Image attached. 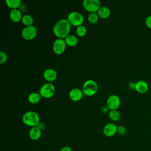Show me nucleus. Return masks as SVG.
<instances>
[{
    "mask_svg": "<svg viewBox=\"0 0 151 151\" xmlns=\"http://www.w3.org/2000/svg\"><path fill=\"white\" fill-rule=\"evenodd\" d=\"M22 16L23 15H22L21 11L18 9H12L9 12V18L13 22H15L21 21Z\"/></svg>",
    "mask_w": 151,
    "mask_h": 151,
    "instance_id": "2eb2a0df",
    "label": "nucleus"
},
{
    "mask_svg": "<svg viewBox=\"0 0 151 151\" xmlns=\"http://www.w3.org/2000/svg\"><path fill=\"white\" fill-rule=\"evenodd\" d=\"M98 90V85L93 80H86L83 85V92L86 96H92L94 95Z\"/></svg>",
    "mask_w": 151,
    "mask_h": 151,
    "instance_id": "7ed1b4c3",
    "label": "nucleus"
},
{
    "mask_svg": "<svg viewBox=\"0 0 151 151\" xmlns=\"http://www.w3.org/2000/svg\"><path fill=\"white\" fill-rule=\"evenodd\" d=\"M24 124L29 127L38 126L40 123V118L38 113L34 111H28L22 117Z\"/></svg>",
    "mask_w": 151,
    "mask_h": 151,
    "instance_id": "f03ea898",
    "label": "nucleus"
},
{
    "mask_svg": "<svg viewBox=\"0 0 151 151\" xmlns=\"http://www.w3.org/2000/svg\"><path fill=\"white\" fill-rule=\"evenodd\" d=\"M82 4L83 8L90 13L97 12L101 7L99 0H83Z\"/></svg>",
    "mask_w": 151,
    "mask_h": 151,
    "instance_id": "423d86ee",
    "label": "nucleus"
},
{
    "mask_svg": "<svg viewBox=\"0 0 151 151\" xmlns=\"http://www.w3.org/2000/svg\"><path fill=\"white\" fill-rule=\"evenodd\" d=\"M55 88L51 83H44L39 90V93L41 97L44 98H50L52 97L55 93Z\"/></svg>",
    "mask_w": 151,
    "mask_h": 151,
    "instance_id": "39448f33",
    "label": "nucleus"
},
{
    "mask_svg": "<svg viewBox=\"0 0 151 151\" xmlns=\"http://www.w3.org/2000/svg\"><path fill=\"white\" fill-rule=\"evenodd\" d=\"M99 17L97 12H91L88 14L87 19L90 23L94 24H96L99 20Z\"/></svg>",
    "mask_w": 151,
    "mask_h": 151,
    "instance_id": "5701e85b",
    "label": "nucleus"
},
{
    "mask_svg": "<svg viewBox=\"0 0 151 151\" xmlns=\"http://www.w3.org/2000/svg\"><path fill=\"white\" fill-rule=\"evenodd\" d=\"M60 151H73L72 149L68 146H65L63 147H61L60 150Z\"/></svg>",
    "mask_w": 151,
    "mask_h": 151,
    "instance_id": "cd10ccee",
    "label": "nucleus"
},
{
    "mask_svg": "<svg viewBox=\"0 0 151 151\" xmlns=\"http://www.w3.org/2000/svg\"><path fill=\"white\" fill-rule=\"evenodd\" d=\"M41 98V96L38 92H32L28 95V100L29 103L32 104H36L38 103Z\"/></svg>",
    "mask_w": 151,
    "mask_h": 151,
    "instance_id": "a211bd4d",
    "label": "nucleus"
},
{
    "mask_svg": "<svg viewBox=\"0 0 151 151\" xmlns=\"http://www.w3.org/2000/svg\"><path fill=\"white\" fill-rule=\"evenodd\" d=\"M66 48V43L64 39L57 38L53 42L52 50L55 54H61Z\"/></svg>",
    "mask_w": 151,
    "mask_h": 151,
    "instance_id": "1a4fd4ad",
    "label": "nucleus"
},
{
    "mask_svg": "<svg viewBox=\"0 0 151 151\" xmlns=\"http://www.w3.org/2000/svg\"><path fill=\"white\" fill-rule=\"evenodd\" d=\"M71 24L67 19L62 18L57 21L54 25L52 31L58 38L64 39L70 32Z\"/></svg>",
    "mask_w": 151,
    "mask_h": 151,
    "instance_id": "f257e3e1",
    "label": "nucleus"
},
{
    "mask_svg": "<svg viewBox=\"0 0 151 151\" xmlns=\"http://www.w3.org/2000/svg\"><path fill=\"white\" fill-rule=\"evenodd\" d=\"M5 3L8 7L12 9H18L21 4V0H6Z\"/></svg>",
    "mask_w": 151,
    "mask_h": 151,
    "instance_id": "412c9836",
    "label": "nucleus"
},
{
    "mask_svg": "<svg viewBox=\"0 0 151 151\" xmlns=\"http://www.w3.org/2000/svg\"><path fill=\"white\" fill-rule=\"evenodd\" d=\"M76 32L79 37H84L86 35V34L87 32V30L86 27L84 25H81L80 26L77 27Z\"/></svg>",
    "mask_w": 151,
    "mask_h": 151,
    "instance_id": "4be33fe9",
    "label": "nucleus"
},
{
    "mask_svg": "<svg viewBox=\"0 0 151 151\" xmlns=\"http://www.w3.org/2000/svg\"><path fill=\"white\" fill-rule=\"evenodd\" d=\"M7 60V54L4 52L1 51L0 52V64L4 63Z\"/></svg>",
    "mask_w": 151,
    "mask_h": 151,
    "instance_id": "393cba45",
    "label": "nucleus"
},
{
    "mask_svg": "<svg viewBox=\"0 0 151 151\" xmlns=\"http://www.w3.org/2000/svg\"><path fill=\"white\" fill-rule=\"evenodd\" d=\"M149 89V85L146 81L143 80L137 81L136 83L135 90L140 94H144Z\"/></svg>",
    "mask_w": 151,
    "mask_h": 151,
    "instance_id": "ddd939ff",
    "label": "nucleus"
},
{
    "mask_svg": "<svg viewBox=\"0 0 151 151\" xmlns=\"http://www.w3.org/2000/svg\"><path fill=\"white\" fill-rule=\"evenodd\" d=\"M57 77V71L52 68H47L43 72L44 78L47 81H48L49 83L55 80Z\"/></svg>",
    "mask_w": 151,
    "mask_h": 151,
    "instance_id": "9b49d317",
    "label": "nucleus"
},
{
    "mask_svg": "<svg viewBox=\"0 0 151 151\" xmlns=\"http://www.w3.org/2000/svg\"><path fill=\"white\" fill-rule=\"evenodd\" d=\"M145 24H146V27L147 28H149V29H151V15L147 16L145 18Z\"/></svg>",
    "mask_w": 151,
    "mask_h": 151,
    "instance_id": "a878e982",
    "label": "nucleus"
},
{
    "mask_svg": "<svg viewBox=\"0 0 151 151\" xmlns=\"http://www.w3.org/2000/svg\"><path fill=\"white\" fill-rule=\"evenodd\" d=\"M106 105L110 110H117L120 105V99L116 94L110 95L106 101Z\"/></svg>",
    "mask_w": 151,
    "mask_h": 151,
    "instance_id": "6e6552de",
    "label": "nucleus"
},
{
    "mask_svg": "<svg viewBox=\"0 0 151 151\" xmlns=\"http://www.w3.org/2000/svg\"><path fill=\"white\" fill-rule=\"evenodd\" d=\"M28 135L32 140H37L41 137V129L38 126L32 127L30 129Z\"/></svg>",
    "mask_w": 151,
    "mask_h": 151,
    "instance_id": "4468645a",
    "label": "nucleus"
},
{
    "mask_svg": "<svg viewBox=\"0 0 151 151\" xmlns=\"http://www.w3.org/2000/svg\"><path fill=\"white\" fill-rule=\"evenodd\" d=\"M21 21L24 25L27 26L32 25L34 23L33 17L29 14H25L22 16Z\"/></svg>",
    "mask_w": 151,
    "mask_h": 151,
    "instance_id": "6ab92c4d",
    "label": "nucleus"
},
{
    "mask_svg": "<svg viewBox=\"0 0 151 151\" xmlns=\"http://www.w3.org/2000/svg\"><path fill=\"white\" fill-rule=\"evenodd\" d=\"M109 116L111 120L114 122L119 121L121 118V114L117 110H110L109 112Z\"/></svg>",
    "mask_w": 151,
    "mask_h": 151,
    "instance_id": "aec40b11",
    "label": "nucleus"
},
{
    "mask_svg": "<svg viewBox=\"0 0 151 151\" xmlns=\"http://www.w3.org/2000/svg\"><path fill=\"white\" fill-rule=\"evenodd\" d=\"M64 40L66 43V45L70 47L76 45L78 42V38L76 35L72 34H69Z\"/></svg>",
    "mask_w": 151,
    "mask_h": 151,
    "instance_id": "f3484780",
    "label": "nucleus"
},
{
    "mask_svg": "<svg viewBox=\"0 0 151 151\" xmlns=\"http://www.w3.org/2000/svg\"><path fill=\"white\" fill-rule=\"evenodd\" d=\"M83 92L78 88H72L68 93L70 99L74 101H77L81 99L83 97Z\"/></svg>",
    "mask_w": 151,
    "mask_h": 151,
    "instance_id": "f8f14e48",
    "label": "nucleus"
},
{
    "mask_svg": "<svg viewBox=\"0 0 151 151\" xmlns=\"http://www.w3.org/2000/svg\"><path fill=\"white\" fill-rule=\"evenodd\" d=\"M97 13L99 18L101 19H106L110 15L111 11L109 7L106 6H103L100 8Z\"/></svg>",
    "mask_w": 151,
    "mask_h": 151,
    "instance_id": "dca6fc26",
    "label": "nucleus"
},
{
    "mask_svg": "<svg viewBox=\"0 0 151 151\" xmlns=\"http://www.w3.org/2000/svg\"><path fill=\"white\" fill-rule=\"evenodd\" d=\"M67 20L71 25L78 27L82 25L83 23L84 17L80 12L73 11L68 14Z\"/></svg>",
    "mask_w": 151,
    "mask_h": 151,
    "instance_id": "20e7f679",
    "label": "nucleus"
},
{
    "mask_svg": "<svg viewBox=\"0 0 151 151\" xmlns=\"http://www.w3.org/2000/svg\"><path fill=\"white\" fill-rule=\"evenodd\" d=\"M103 133L107 137H112L117 133V126L113 123H107L103 127Z\"/></svg>",
    "mask_w": 151,
    "mask_h": 151,
    "instance_id": "9d476101",
    "label": "nucleus"
},
{
    "mask_svg": "<svg viewBox=\"0 0 151 151\" xmlns=\"http://www.w3.org/2000/svg\"><path fill=\"white\" fill-rule=\"evenodd\" d=\"M135 85H136V83L134 82H130L128 84V87L129 88H130L131 90L133 89H135Z\"/></svg>",
    "mask_w": 151,
    "mask_h": 151,
    "instance_id": "c85d7f7f",
    "label": "nucleus"
},
{
    "mask_svg": "<svg viewBox=\"0 0 151 151\" xmlns=\"http://www.w3.org/2000/svg\"><path fill=\"white\" fill-rule=\"evenodd\" d=\"M37 34V29L34 25L27 26L24 27L21 31L22 38L26 40H31L34 39Z\"/></svg>",
    "mask_w": 151,
    "mask_h": 151,
    "instance_id": "0eeeda50",
    "label": "nucleus"
},
{
    "mask_svg": "<svg viewBox=\"0 0 151 151\" xmlns=\"http://www.w3.org/2000/svg\"><path fill=\"white\" fill-rule=\"evenodd\" d=\"M109 107H107V105H105V106H103L101 107V111L104 113H106L109 111Z\"/></svg>",
    "mask_w": 151,
    "mask_h": 151,
    "instance_id": "bb28decb",
    "label": "nucleus"
},
{
    "mask_svg": "<svg viewBox=\"0 0 151 151\" xmlns=\"http://www.w3.org/2000/svg\"><path fill=\"white\" fill-rule=\"evenodd\" d=\"M126 132H127V129L124 126L120 125L117 126V133H119V135L123 136L126 133Z\"/></svg>",
    "mask_w": 151,
    "mask_h": 151,
    "instance_id": "b1692460",
    "label": "nucleus"
}]
</instances>
